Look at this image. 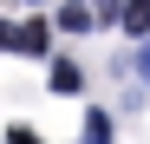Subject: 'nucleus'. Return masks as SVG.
Segmentation results:
<instances>
[{
	"label": "nucleus",
	"mask_w": 150,
	"mask_h": 144,
	"mask_svg": "<svg viewBox=\"0 0 150 144\" xmlns=\"http://www.w3.org/2000/svg\"><path fill=\"white\" fill-rule=\"evenodd\" d=\"M7 53H20V59H46V53H52V26H46L39 13H33V20H20L13 39H7Z\"/></svg>",
	"instance_id": "obj_1"
},
{
	"label": "nucleus",
	"mask_w": 150,
	"mask_h": 144,
	"mask_svg": "<svg viewBox=\"0 0 150 144\" xmlns=\"http://www.w3.org/2000/svg\"><path fill=\"white\" fill-rule=\"evenodd\" d=\"M79 144H117V118L91 105V111H85V131H79Z\"/></svg>",
	"instance_id": "obj_2"
},
{
	"label": "nucleus",
	"mask_w": 150,
	"mask_h": 144,
	"mask_svg": "<svg viewBox=\"0 0 150 144\" xmlns=\"http://www.w3.org/2000/svg\"><path fill=\"white\" fill-rule=\"evenodd\" d=\"M117 26L131 33L137 46H144V39H150V0H124V13H117Z\"/></svg>",
	"instance_id": "obj_3"
},
{
	"label": "nucleus",
	"mask_w": 150,
	"mask_h": 144,
	"mask_svg": "<svg viewBox=\"0 0 150 144\" xmlns=\"http://www.w3.org/2000/svg\"><path fill=\"white\" fill-rule=\"evenodd\" d=\"M52 92L79 98V92H85V66H79V59H52Z\"/></svg>",
	"instance_id": "obj_4"
},
{
	"label": "nucleus",
	"mask_w": 150,
	"mask_h": 144,
	"mask_svg": "<svg viewBox=\"0 0 150 144\" xmlns=\"http://www.w3.org/2000/svg\"><path fill=\"white\" fill-rule=\"evenodd\" d=\"M59 26H65V33H91V13H85V0H65V7H59Z\"/></svg>",
	"instance_id": "obj_5"
},
{
	"label": "nucleus",
	"mask_w": 150,
	"mask_h": 144,
	"mask_svg": "<svg viewBox=\"0 0 150 144\" xmlns=\"http://www.w3.org/2000/svg\"><path fill=\"white\" fill-rule=\"evenodd\" d=\"M85 13H91V26H111V20L124 13V0H85Z\"/></svg>",
	"instance_id": "obj_6"
},
{
	"label": "nucleus",
	"mask_w": 150,
	"mask_h": 144,
	"mask_svg": "<svg viewBox=\"0 0 150 144\" xmlns=\"http://www.w3.org/2000/svg\"><path fill=\"white\" fill-rule=\"evenodd\" d=\"M7 144H46V138H39L33 125H13V131H7Z\"/></svg>",
	"instance_id": "obj_7"
},
{
	"label": "nucleus",
	"mask_w": 150,
	"mask_h": 144,
	"mask_svg": "<svg viewBox=\"0 0 150 144\" xmlns=\"http://www.w3.org/2000/svg\"><path fill=\"white\" fill-rule=\"evenodd\" d=\"M131 72H144V85H150V39L137 46V66H131Z\"/></svg>",
	"instance_id": "obj_8"
},
{
	"label": "nucleus",
	"mask_w": 150,
	"mask_h": 144,
	"mask_svg": "<svg viewBox=\"0 0 150 144\" xmlns=\"http://www.w3.org/2000/svg\"><path fill=\"white\" fill-rule=\"evenodd\" d=\"M7 39H13V26H7V20H0V53H7Z\"/></svg>",
	"instance_id": "obj_9"
},
{
	"label": "nucleus",
	"mask_w": 150,
	"mask_h": 144,
	"mask_svg": "<svg viewBox=\"0 0 150 144\" xmlns=\"http://www.w3.org/2000/svg\"><path fill=\"white\" fill-rule=\"evenodd\" d=\"M26 7H46V0H26Z\"/></svg>",
	"instance_id": "obj_10"
}]
</instances>
